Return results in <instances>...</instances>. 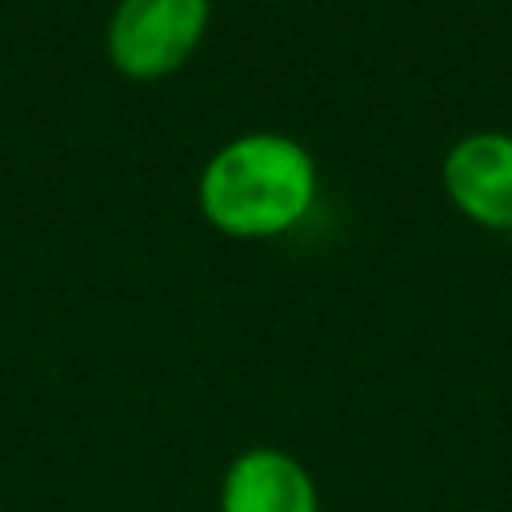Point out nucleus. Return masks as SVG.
<instances>
[{"mask_svg": "<svg viewBox=\"0 0 512 512\" xmlns=\"http://www.w3.org/2000/svg\"><path fill=\"white\" fill-rule=\"evenodd\" d=\"M196 192L212 228L240 240H264L292 232L312 212L320 176L300 140L248 132L208 156Z\"/></svg>", "mask_w": 512, "mask_h": 512, "instance_id": "1", "label": "nucleus"}, {"mask_svg": "<svg viewBox=\"0 0 512 512\" xmlns=\"http://www.w3.org/2000/svg\"><path fill=\"white\" fill-rule=\"evenodd\" d=\"M208 20V0H120L108 20V56L132 80H160L192 60Z\"/></svg>", "mask_w": 512, "mask_h": 512, "instance_id": "2", "label": "nucleus"}, {"mask_svg": "<svg viewBox=\"0 0 512 512\" xmlns=\"http://www.w3.org/2000/svg\"><path fill=\"white\" fill-rule=\"evenodd\" d=\"M220 512H320V496L296 456L280 448H248L224 472Z\"/></svg>", "mask_w": 512, "mask_h": 512, "instance_id": "4", "label": "nucleus"}, {"mask_svg": "<svg viewBox=\"0 0 512 512\" xmlns=\"http://www.w3.org/2000/svg\"><path fill=\"white\" fill-rule=\"evenodd\" d=\"M448 200L480 228L512 232V136L472 132L444 156Z\"/></svg>", "mask_w": 512, "mask_h": 512, "instance_id": "3", "label": "nucleus"}]
</instances>
